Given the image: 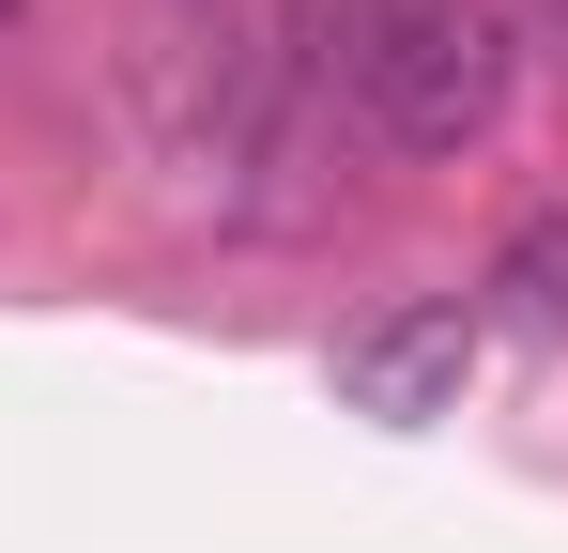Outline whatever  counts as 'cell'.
<instances>
[{
	"label": "cell",
	"instance_id": "6da1fadb",
	"mask_svg": "<svg viewBox=\"0 0 568 553\" xmlns=\"http://www.w3.org/2000/svg\"><path fill=\"white\" fill-rule=\"evenodd\" d=\"M338 92L384 154H476L507 123V16L491 0H338Z\"/></svg>",
	"mask_w": 568,
	"mask_h": 553
},
{
	"label": "cell",
	"instance_id": "3957f363",
	"mask_svg": "<svg viewBox=\"0 0 568 553\" xmlns=\"http://www.w3.org/2000/svg\"><path fill=\"white\" fill-rule=\"evenodd\" d=\"M476 323H491V339H538V354L568 339V215H523V231L491 247V276H476Z\"/></svg>",
	"mask_w": 568,
	"mask_h": 553
},
{
	"label": "cell",
	"instance_id": "7a4b0ae2",
	"mask_svg": "<svg viewBox=\"0 0 568 553\" xmlns=\"http://www.w3.org/2000/svg\"><path fill=\"white\" fill-rule=\"evenodd\" d=\"M476 292H399L369 308L354 339H338V400L369 415V431H430V415H462V369H476Z\"/></svg>",
	"mask_w": 568,
	"mask_h": 553
}]
</instances>
